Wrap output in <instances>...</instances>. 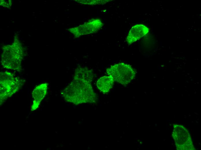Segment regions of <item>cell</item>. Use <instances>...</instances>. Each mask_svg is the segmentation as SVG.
I'll use <instances>...</instances> for the list:
<instances>
[{
  "label": "cell",
  "instance_id": "9c48e42d",
  "mask_svg": "<svg viewBox=\"0 0 201 150\" xmlns=\"http://www.w3.org/2000/svg\"><path fill=\"white\" fill-rule=\"evenodd\" d=\"M114 82L111 76H104L98 80L96 85L101 92L103 93H106L113 87Z\"/></svg>",
  "mask_w": 201,
  "mask_h": 150
},
{
  "label": "cell",
  "instance_id": "5b68a950",
  "mask_svg": "<svg viewBox=\"0 0 201 150\" xmlns=\"http://www.w3.org/2000/svg\"><path fill=\"white\" fill-rule=\"evenodd\" d=\"M172 136L176 149L180 150H193L194 149L191 137L188 130L183 126L174 125Z\"/></svg>",
  "mask_w": 201,
  "mask_h": 150
},
{
  "label": "cell",
  "instance_id": "8992f818",
  "mask_svg": "<svg viewBox=\"0 0 201 150\" xmlns=\"http://www.w3.org/2000/svg\"><path fill=\"white\" fill-rule=\"evenodd\" d=\"M48 85L47 83L41 84L36 87L33 90L32 93L33 102L31 108L32 111L38 108L41 101L46 95Z\"/></svg>",
  "mask_w": 201,
  "mask_h": 150
},
{
  "label": "cell",
  "instance_id": "52a82bcc",
  "mask_svg": "<svg viewBox=\"0 0 201 150\" xmlns=\"http://www.w3.org/2000/svg\"><path fill=\"white\" fill-rule=\"evenodd\" d=\"M149 29L142 24H137L133 26L129 32L126 38L128 44L130 45L139 40L146 34Z\"/></svg>",
  "mask_w": 201,
  "mask_h": 150
},
{
  "label": "cell",
  "instance_id": "6da1fadb",
  "mask_svg": "<svg viewBox=\"0 0 201 150\" xmlns=\"http://www.w3.org/2000/svg\"><path fill=\"white\" fill-rule=\"evenodd\" d=\"M93 77L92 71L87 68H77L72 80L61 93L65 100L75 105L96 103L97 96L91 84Z\"/></svg>",
  "mask_w": 201,
  "mask_h": 150
},
{
  "label": "cell",
  "instance_id": "277c9868",
  "mask_svg": "<svg viewBox=\"0 0 201 150\" xmlns=\"http://www.w3.org/2000/svg\"><path fill=\"white\" fill-rule=\"evenodd\" d=\"M107 74L111 76L115 82L126 86L133 79L136 72L130 65L124 63L115 64L107 69Z\"/></svg>",
  "mask_w": 201,
  "mask_h": 150
},
{
  "label": "cell",
  "instance_id": "3957f363",
  "mask_svg": "<svg viewBox=\"0 0 201 150\" xmlns=\"http://www.w3.org/2000/svg\"><path fill=\"white\" fill-rule=\"evenodd\" d=\"M24 80L12 73L5 71L0 73V105L16 93L22 87Z\"/></svg>",
  "mask_w": 201,
  "mask_h": 150
},
{
  "label": "cell",
  "instance_id": "ba28073f",
  "mask_svg": "<svg viewBox=\"0 0 201 150\" xmlns=\"http://www.w3.org/2000/svg\"><path fill=\"white\" fill-rule=\"evenodd\" d=\"M103 24L101 21L99 19H91L88 22L82 25L81 26L85 29H82L79 27H76L77 29L80 30L77 34L76 36H78L81 35L82 31L83 34H88L95 33L97 32L103 26Z\"/></svg>",
  "mask_w": 201,
  "mask_h": 150
},
{
  "label": "cell",
  "instance_id": "7a4b0ae2",
  "mask_svg": "<svg viewBox=\"0 0 201 150\" xmlns=\"http://www.w3.org/2000/svg\"><path fill=\"white\" fill-rule=\"evenodd\" d=\"M1 55V63L7 69L20 72L24 56V50L19 42L15 41L12 44L4 46Z\"/></svg>",
  "mask_w": 201,
  "mask_h": 150
}]
</instances>
